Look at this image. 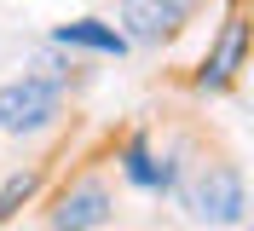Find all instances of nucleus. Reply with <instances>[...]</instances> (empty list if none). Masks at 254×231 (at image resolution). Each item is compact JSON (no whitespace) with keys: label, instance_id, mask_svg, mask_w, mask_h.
Here are the masks:
<instances>
[{"label":"nucleus","instance_id":"1a4fd4ad","mask_svg":"<svg viewBox=\"0 0 254 231\" xmlns=\"http://www.w3.org/2000/svg\"><path fill=\"white\" fill-rule=\"evenodd\" d=\"M35 70H41V81H52V87H69V81H81V64H75V58H64V46L41 52V58H35Z\"/></svg>","mask_w":254,"mask_h":231},{"label":"nucleus","instance_id":"f257e3e1","mask_svg":"<svg viewBox=\"0 0 254 231\" xmlns=\"http://www.w3.org/2000/svg\"><path fill=\"white\" fill-rule=\"evenodd\" d=\"M168 197H179L196 226H214V231L243 226V214H249L237 162H185V151L168 156Z\"/></svg>","mask_w":254,"mask_h":231},{"label":"nucleus","instance_id":"0eeeda50","mask_svg":"<svg viewBox=\"0 0 254 231\" xmlns=\"http://www.w3.org/2000/svg\"><path fill=\"white\" fill-rule=\"evenodd\" d=\"M122 173L139 185V191H168V162L150 156V139H144V133H133L122 145Z\"/></svg>","mask_w":254,"mask_h":231},{"label":"nucleus","instance_id":"423d86ee","mask_svg":"<svg viewBox=\"0 0 254 231\" xmlns=\"http://www.w3.org/2000/svg\"><path fill=\"white\" fill-rule=\"evenodd\" d=\"M52 46H64V52H98V58H122L127 46V35L116 29V23H98V17H75V23H58V29H52Z\"/></svg>","mask_w":254,"mask_h":231},{"label":"nucleus","instance_id":"39448f33","mask_svg":"<svg viewBox=\"0 0 254 231\" xmlns=\"http://www.w3.org/2000/svg\"><path fill=\"white\" fill-rule=\"evenodd\" d=\"M243 52H249V23H243V12H231L225 29H220V41H214V52H208L202 70H196V92H225L231 76L243 70Z\"/></svg>","mask_w":254,"mask_h":231},{"label":"nucleus","instance_id":"7ed1b4c3","mask_svg":"<svg viewBox=\"0 0 254 231\" xmlns=\"http://www.w3.org/2000/svg\"><path fill=\"white\" fill-rule=\"evenodd\" d=\"M110 220H116L110 185L98 179V173H81V179H69L58 191V202H52V214H47V231H104Z\"/></svg>","mask_w":254,"mask_h":231},{"label":"nucleus","instance_id":"6e6552de","mask_svg":"<svg viewBox=\"0 0 254 231\" xmlns=\"http://www.w3.org/2000/svg\"><path fill=\"white\" fill-rule=\"evenodd\" d=\"M35 185H41V173H35V168H29V173H12V179L0 185V226H6V220L35 197Z\"/></svg>","mask_w":254,"mask_h":231},{"label":"nucleus","instance_id":"20e7f679","mask_svg":"<svg viewBox=\"0 0 254 231\" xmlns=\"http://www.w3.org/2000/svg\"><path fill=\"white\" fill-rule=\"evenodd\" d=\"M208 0H122V35L139 46H162L202 12Z\"/></svg>","mask_w":254,"mask_h":231},{"label":"nucleus","instance_id":"f03ea898","mask_svg":"<svg viewBox=\"0 0 254 231\" xmlns=\"http://www.w3.org/2000/svg\"><path fill=\"white\" fill-rule=\"evenodd\" d=\"M64 116V87L41 76H17V81H0V133H47L52 122Z\"/></svg>","mask_w":254,"mask_h":231}]
</instances>
